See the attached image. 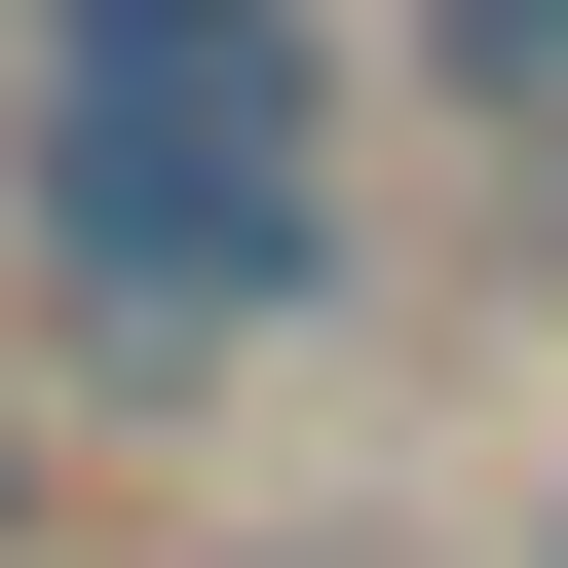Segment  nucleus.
Returning a JSON list of instances; mask_svg holds the SVG:
<instances>
[{
	"instance_id": "f257e3e1",
	"label": "nucleus",
	"mask_w": 568,
	"mask_h": 568,
	"mask_svg": "<svg viewBox=\"0 0 568 568\" xmlns=\"http://www.w3.org/2000/svg\"><path fill=\"white\" fill-rule=\"evenodd\" d=\"M342 304H379L342 152H39V227H0V379H39V417H227V379H304Z\"/></svg>"
},
{
	"instance_id": "f03ea898",
	"label": "nucleus",
	"mask_w": 568,
	"mask_h": 568,
	"mask_svg": "<svg viewBox=\"0 0 568 568\" xmlns=\"http://www.w3.org/2000/svg\"><path fill=\"white\" fill-rule=\"evenodd\" d=\"M379 39L342 0H39V152H342Z\"/></svg>"
},
{
	"instance_id": "7ed1b4c3",
	"label": "nucleus",
	"mask_w": 568,
	"mask_h": 568,
	"mask_svg": "<svg viewBox=\"0 0 568 568\" xmlns=\"http://www.w3.org/2000/svg\"><path fill=\"white\" fill-rule=\"evenodd\" d=\"M379 114L493 265H568V0H379Z\"/></svg>"
},
{
	"instance_id": "20e7f679",
	"label": "nucleus",
	"mask_w": 568,
	"mask_h": 568,
	"mask_svg": "<svg viewBox=\"0 0 568 568\" xmlns=\"http://www.w3.org/2000/svg\"><path fill=\"white\" fill-rule=\"evenodd\" d=\"M39 493H77V417H39V379H0V568H39Z\"/></svg>"
},
{
	"instance_id": "39448f33",
	"label": "nucleus",
	"mask_w": 568,
	"mask_h": 568,
	"mask_svg": "<svg viewBox=\"0 0 568 568\" xmlns=\"http://www.w3.org/2000/svg\"><path fill=\"white\" fill-rule=\"evenodd\" d=\"M227 568H342V530H227Z\"/></svg>"
}]
</instances>
